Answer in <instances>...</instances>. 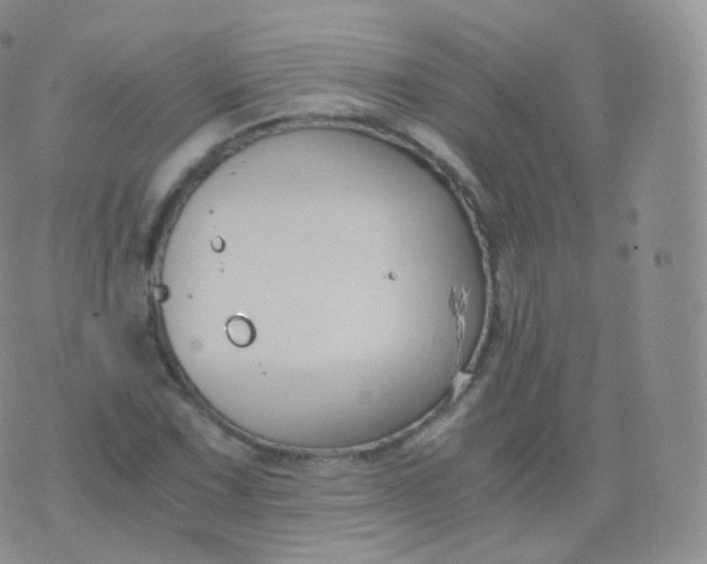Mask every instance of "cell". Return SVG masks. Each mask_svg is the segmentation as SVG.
Segmentation results:
<instances>
[{
    "label": "cell",
    "mask_w": 707,
    "mask_h": 564,
    "mask_svg": "<svg viewBox=\"0 0 707 564\" xmlns=\"http://www.w3.org/2000/svg\"><path fill=\"white\" fill-rule=\"evenodd\" d=\"M227 335L236 346H248L253 340L254 330L251 323L242 317H235L227 324Z\"/></svg>",
    "instance_id": "obj_1"
}]
</instances>
